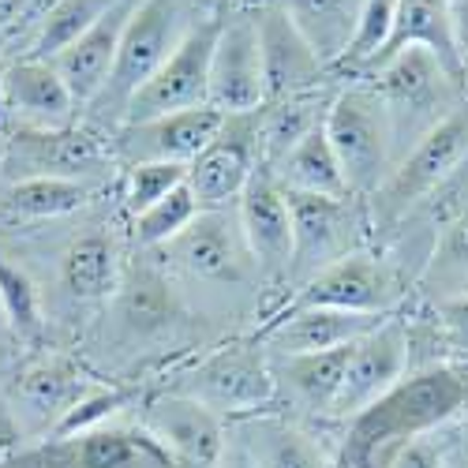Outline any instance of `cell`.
I'll return each mask as SVG.
<instances>
[{
    "label": "cell",
    "instance_id": "cb8c5ba5",
    "mask_svg": "<svg viewBox=\"0 0 468 468\" xmlns=\"http://www.w3.org/2000/svg\"><path fill=\"white\" fill-rule=\"evenodd\" d=\"M405 49H427L453 80L464 83L461 75V60H457V37H453V12L450 0H401L398 5V19L389 30L386 49L375 57V64L367 71H375L378 64H386L389 57H398ZM364 71V75H367ZM468 90V87H464Z\"/></svg>",
    "mask_w": 468,
    "mask_h": 468
},
{
    "label": "cell",
    "instance_id": "44dd1931",
    "mask_svg": "<svg viewBox=\"0 0 468 468\" xmlns=\"http://www.w3.org/2000/svg\"><path fill=\"white\" fill-rule=\"evenodd\" d=\"M244 240L259 266V278L266 289H289V266H292V214L289 195L266 169L255 173L248 191L237 203Z\"/></svg>",
    "mask_w": 468,
    "mask_h": 468
},
{
    "label": "cell",
    "instance_id": "f1b7e54d",
    "mask_svg": "<svg viewBox=\"0 0 468 468\" xmlns=\"http://www.w3.org/2000/svg\"><path fill=\"white\" fill-rule=\"evenodd\" d=\"M353 356V345L334 348V353H315V356H289V360H270L274 364V382L285 386V394L307 409L311 416H326L334 412V401L341 394L345 367Z\"/></svg>",
    "mask_w": 468,
    "mask_h": 468
},
{
    "label": "cell",
    "instance_id": "ffe728a7",
    "mask_svg": "<svg viewBox=\"0 0 468 468\" xmlns=\"http://www.w3.org/2000/svg\"><path fill=\"white\" fill-rule=\"evenodd\" d=\"M386 319L389 315H360V311H334V307H285L255 337L262 341L270 360L315 356V353H334V348L356 345Z\"/></svg>",
    "mask_w": 468,
    "mask_h": 468
},
{
    "label": "cell",
    "instance_id": "7402d4cb",
    "mask_svg": "<svg viewBox=\"0 0 468 468\" xmlns=\"http://www.w3.org/2000/svg\"><path fill=\"white\" fill-rule=\"evenodd\" d=\"M139 0H121L112 12H105L80 42H71L60 57H53L49 64L60 71V80L68 83L71 98L80 101V109L87 112L98 94L105 90L109 83V75L116 68V53H121V37H124V27L132 19Z\"/></svg>",
    "mask_w": 468,
    "mask_h": 468
},
{
    "label": "cell",
    "instance_id": "603a6c76",
    "mask_svg": "<svg viewBox=\"0 0 468 468\" xmlns=\"http://www.w3.org/2000/svg\"><path fill=\"white\" fill-rule=\"evenodd\" d=\"M124 259L109 229H87L71 237L57 262V285L71 303H101L121 292Z\"/></svg>",
    "mask_w": 468,
    "mask_h": 468
},
{
    "label": "cell",
    "instance_id": "5b68a950",
    "mask_svg": "<svg viewBox=\"0 0 468 468\" xmlns=\"http://www.w3.org/2000/svg\"><path fill=\"white\" fill-rule=\"evenodd\" d=\"M464 162H468V101L427 132L398 162L389 180L367 199L371 229L401 225L412 210L431 203L446 184H453Z\"/></svg>",
    "mask_w": 468,
    "mask_h": 468
},
{
    "label": "cell",
    "instance_id": "e0dca14e",
    "mask_svg": "<svg viewBox=\"0 0 468 468\" xmlns=\"http://www.w3.org/2000/svg\"><path fill=\"white\" fill-rule=\"evenodd\" d=\"M259 27V53H262V83L266 101H282L292 94H307L330 83V64L315 53V46L303 37V30L289 19V12L270 0L255 8Z\"/></svg>",
    "mask_w": 468,
    "mask_h": 468
},
{
    "label": "cell",
    "instance_id": "f546056e",
    "mask_svg": "<svg viewBox=\"0 0 468 468\" xmlns=\"http://www.w3.org/2000/svg\"><path fill=\"white\" fill-rule=\"evenodd\" d=\"M278 5L289 12V19L303 30V37L334 71L348 42H353L367 0H278Z\"/></svg>",
    "mask_w": 468,
    "mask_h": 468
},
{
    "label": "cell",
    "instance_id": "7dc6e473",
    "mask_svg": "<svg viewBox=\"0 0 468 468\" xmlns=\"http://www.w3.org/2000/svg\"><path fill=\"white\" fill-rule=\"evenodd\" d=\"M0 71H5V60H0Z\"/></svg>",
    "mask_w": 468,
    "mask_h": 468
},
{
    "label": "cell",
    "instance_id": "ab89813d",
    "mask_svg": "<svg viewBox=\"0 0 468 468\" xmlns=\"http://www.w3.org/2000/svg\"><path fill=\"white\" fill-rule=\"evenodd\" d=\"M431 319L439 341L453 353V360H468V296L431 303Z\"/></svg>",
    "mask_w": 468,
    "mask_h": 468
},
{
    "label": "cell",
    "instance_id": "83f0119b",
    "mask_svg": "<svg viewBox=\"0 0 468 468\" xmlns=\"http://www.w3.org/2000/svg\"><path fill=\"white\" fill-rule=\"evenodd\" d=\"M180 319V300L173 282L165 278V266H139L121 282L116 292V323L135 337L165 334Z\"/></svg>",
    "mask_w": 468,
    "mask_h": 468
},
{
    "label": "cell",
    "instance_id": "d590c367",
    "mask_svg": "<svg viewBox=\"0 0 468 468\" xmlns=\"http://www.w3.org/2000/svg\"><path fill=\"white\" fill-rule=\"evenodd\" d=\"M398 5L401 0H367L364 12H360V23H356V34L348 42L345 57L337 60V75H348V80H360V75L375 64V57L386 49L389 42V30H394V19H398Z\"/></svg>",
    "mask_w": 468,
    "mask_h": 468
},
{
    "label": "cell",
    "instance_id": "30bf717a",
    "mask_svg": "<svg viewBox=\"0 0 468 468\" xmlns=\"http://www.w3.org/2000/svg\"><path fill=\"white\" fill-rule=\"evenodd\" d=\"M401 296H405V282L398 266L378 251L360 248L326 266L303 289H296L285 300V307H334V311H360V315H394Z\"/></svg>",
    "mask_w": 468,
    "mask_h": 468
},
{
    "label": "cell",
    "instance_id": "f35d334b",
    "mask_svg": "<svg viewBox=\"0 0 468 468\" xmlns=\"http://www.w3.org/2000/svg\"><path fill=\"white\" fill-rule=\"evenodd\" d=\"M53 0H0V60L23 57L37 19Z\"/></svg>",
    "mask_w": 468,
    "mask_h": 468
},
{
    "label": "cell",
    "instance_id": "bcb514c9",
    "mask_svg": "<svg viewBox=\"0 0 468 468\" xmlns=\"http://www.w3.org/2000/svg\"><path fill=\"white\" fill-rule=\"evenodd\" d=\"M5 139H8V128L0 124V158H5Z\"/></svg>",
    "mask_w": 468,
    "mask_h": 468
},
{
    "label": "cell",
    "instance_id": "b9f144b4",
    "mask_svg": "<svg viewBox=\"0 0 468 468\" xmlns=\"http://www.w3.org/2000/svg\"><path fill=\"white\" fill-rule=\"evenodd\" d=\"M453 12V37H457V60H461V75L468 87V0H450Z\"/></svg>",
    "mask_w": 468,
    "mask_h": 468
},
{
    "label": "cell",
    "instance_id": "d4e9b609",
    "mask_svg": "<svg viewBox=\"0 0 468 468\" xmlns=\"http://www.w3.org/2000/svg\"><path fill=\"white\" fill-rule=\"evenodd\" d=\"M229 427L259 468H330L323 442L285 416L255 412L244 420H232Z\"/></svg>",
    "mask_w": 468,
    "mask_h": 468
},
{
    "label": "cell",
    "instance_id": "e575fe53",
    "mask_svg": "<svg viewBox=\"0 0 468 468\" xmlns=\"http://www.w3.org/2000/svg\"><path fill=\"white\" fill-rule=\"evenodd\" d=\"M199 218V203H195V195L187 187V180L169 191L165 199H158L150 210L128 218V237L139 251H162L169 240H176L180 232Z\"/></svg>",
    "mask_w": 468,
    "mask_h": 468
},
{
    "label": "cell",
    "instance_id": "ac0fdd59",
    "mask_svg": "<svg viewBox=\"0 0 468 468\" xmlns=\"http://www.w3.org/2000/svg\"><path fill=\"white\" fill-rule=\"evenodd\" d=\"M229 431L232 427H225V416L173 389L150 398L143 409V435L187 468H218L229 446Z\"/></svg>",
    "mask_w": 468,
    "mask_h": 468
},
{
    "label": "cell",
    "instance_id": "484cf974",
    "mask_svg": "<svg viewBox=\"0 0 468 468\" xmlns=\"http://www.w3.org/2000/svg\"><path fill=\"white\" fill-rule=\"evenodd\" d=\"M341 83H326L319 90L307 94H292L282 101H266L259 109V150H262V169H274L278 162H285L289 154L326 124L330 101L337 94Z\"/></svg>",
    "mask_w": 468,
    "mask_h": 468
},
{
    "label": "cell",
    "instance_id": "52a82bcc",
    "mask_svg": "<svg viewBox=\"0 0 468 468\" xmlns=\"http://www.w3.org/2000/svg\"><path fill=\"white\" fill-rule=\"evenodd\" d=\"M285 195L292 214V266H289V296H292L337 259L367 248L371 214L367 203L356 199V195H300V191H285Z\"/></svg>",
    "mask_w": 468,
    "mask_h": 468
},
{
    "label": "cell",
    "instance_id": "3957f363",
    "mask_svg": "<svg viewBox=\"0 0 468 468\" xmlns=\"http://www.w3.org/2000/svg\"><path fill=\"white\" fill-rule=\"evenodd\" d=\"M360 80L382 98V105L389 112L398 162L439 121H446L453 109H461L468 101L464 83L453 80L427 49H405L398 57H389L386 64H378L375 71L360 75Z\"/></svg>",
    "mask_w": 468,
    "mask_h": 468
},
{
    "label": "cell",
    "instance_id": "7bdbcfd3",
    "mask_svg": "<svg viewBox=\"0 0 468 468\" xmlns=\"http://www.w3.org/2000/svg\"><path fill=\"white\" fill-rule=\"evenodd\" d=\"M218 468H259L251 457H248V450L237 442V435L229 431V446H225V453H221V461H218Z\"/></svg>",
    "mask_w": 468,
    "mask_h": 468
},
{
    "label": "cell",
    "instance_id": "d6a6232c",
    "mask_svg": "<svg viewBox=\"0 0 468 468\" xmlns=\"http://www.w3.org/2000/svg\"><path fill=\"white\" fill-rule=\"evenodd\" d=\"M116 5H121V0H53V5L46 8V16L37 19L23 57H30V60H53V57H60L71 42H80V37L105 12H112Z\"/></svg>",
    "mask_w": 468,
    "mask_h": 468
},
{
    "label": "cell",
    "instance_id": "d6986e66",
    "mask_svg": "<svg viewBox=\"0 0 468 468\" xmlns=\"http://www.w3.org/2000/svg\"><path fill=\"white\" fill-rule=\"evenodd\" d=\"M98 382L68 356H37L12 375L8 405L23 431H49L68 420V412L80 405Z\"/></svg>",
    "mask_w": 468,
    "mask_h": 468
},
{
    "label": "cell",
    "instance_id": "8fae6325",
    "mask_svg": "<svg viewBox=\"0 0 468 468\" xmlns=\"http://www.w3.org/2000/svg\"><path fill=\"white\" fill-rule=\"evenodd\" d=\"M221 12H225V5H221ZM221 12H214L210 19H203L195 27L184 37V46L135 90V98L124 109V124H139V121H154V116H169V112L207 105L210 60H214L218 30H221Z\"/></svg>",
    "mask_w": 468,
    "mask_h": 468
},
{
    "label": "cell",
    "instance_id": "8992f818",
    "mask_svg": "<svg viewBox=\"0 0 468 468\" xmlns=\"http://www.w3.org/2000/svg\"><path fill=\"white\" fill-rule=\"evenodd\" d=\"M169 389L184 398H195L199 405L225 416L229 423L266 412V405L278 398L274 364H270V353L262 348L259 337L214 348L199 364L176 371V382Z\"/></svg>",
    "mask_w": 468,
    "mask_h": 468
},
{
    "label": "cell",
    "instance_id": "4dcf8cb0",
    "mask_svg": "<svg viewBox=\"0 0 468 468\" xmlns=\"http://www.w3.org/2000/svg\"><path fill=\"white\" fill-rule=\"evenodd\" d=\"M420 289L427 303L468 296V203L453 207L446 225L435 232V248L420 270Z\"/></svg>",
    "mask_w": 468,
    "mask_h": 468
},
{
    "label": "cell",
    "instance_id": "ee69618b",
    "mask_svg": "<svg viewBox=\"0 0 468 468\" xmlns=\"http://www.w3.org/2000/svg\"><path fill=\"white\" fill-rule=\"evenodd\" d=\"M16 337H12V330L8 326H0V367L8 364V345H12Z\"/></svg>",
    "mask_w": 468,
    "mask_h": 468
},
{
    "label": "cell",
    "instance_id": "60d3db41",
    "mask_svg": "<svg viewBox=\"0 0 468 468\" xmlns=\"http://www.w3.org/2000/svg\"><path fill=\"white\" fill-rule=\"evenodd\" d=\"M382 468H446V457H442V446H435L427 435H420V439L401 442L382 461Z\"/></svg>",
    "mask_w": 468,
    "mask_h": 468
},
{
    "label": "cell",
    "instance_id": "74e56055",
    "mask_svg": "<svg viewBox=\"0 0 468 468\" xmlns=\"http://www.w3.org/2000/svg\"><path fill=\"white\" fill-rule=\"evenodd\" d=\"M143 446L121 431V427H90V431L75 435V442L68 446V457L75 468H132L139 461Z\"/></svg>",
    "mask_w": 468,
    "mask_h": 468
},
{
    "label": "cell",
    "instance_id": "9a60e30c",
    "mask_svg": "<svg viewBox=\"0 0 468 468\" xmlns=\"http://www.w3.org/2000/svg\"><path fill=\"white\" fill-rule=\"evenodd\" d=\"M80 121L83 109L49 60H5V71H0V124L8 132H60Z\"/></svg>",
    "mask_w": 468,
    "mask_h": 468
},
{
    "label": "cell",
    "instance_id": "1f68e13d",
    "mask_svg": "<svg viewBox=\"0 0 468 468\" xmlns=\"http://www.w3.org/2000/svg\"><path fill=\"white\" fill-rule=\"evenodd\" d=\"M278 180L282 191H300V195H353L345 184V173L337 165V154L326 139V124L311 132L285 162L266 169Z\"/></svg>",
    "mask_w": 468,
    "mask_h": 468
},
{
    "label": "cell",
    "instance_id": "f6af8a7d",
    "mask_svg": "<svg viewBox=\"0 0 468 468\" xmlns=\"http://www.w3.org/2000/svg\"><path fill=\"white\" fill-rule=\"evenodd\" d=\"M232 5H240V8H262V5H270V0H232Z\"/></svg>",
    "mask_w": 468,
    "mask_h": 468
},
{
    "label": "cell",
    "instance_id": "4316f807",
    "mask_svg": "<svg viewBox=\"0 0 468 468\" xmlns=\"http://www.w3.org/2000/svg\"><path fill=\"white\" fill-rule=\"evenodd\" d=\"M101 187L80 184V180H53V176H34L0 184V229H27L57 221L68 214H80L90 207V199Z\"/></svg>",
    "mask_w": 468,
    "mask_h": 468
},
{
    "label": "cell",
    "instance_id": "2e32d148",
    "mask_svg": "<svg viewBox=\"0 0 468 468\" xmlns=\"http://www.w3.org/2000/svg\"><path fill=\"white\" fill-rule=\"evenodd\" d=\"M221 124H225V112L199 105V109L154 116V121H139V124H121L109 135V143L121 169L143 165V162L191 165L221 132Z\"/></svg>",
    "mask_w": 468,
    "mask_h": 468
},
{
    "label": "cell",
    "instance_id": "7a4b0ae2",
    "mask_svg": "<svg viewBox=\"0 0 468 468\" xmlns=\"http://www.w3.org/2000/svg\"><path fill=\"white\" fill-rule=\"evenodd\" d=\"M221 5L225 0H139L124 27L116 68L98 101L83 112V124H90L101 135H112L124 124V109L135 98V90L184 46V37L195 27L221 12Z\"/></svg>",
    "mask_w": 468,
    "mask_h": 468
},
{
    "label": "cell",
    "instance_id": "5bb4252c",
    "mask_svg": "<svg viewBox=\"0 0 468 468\" xmlns=\"http://www.w3.org/2000/svg\"><path fill=\"white\" fill-rule=\"evenodd\" d=\"M412 371V334L409 319L389 315L382 326H375L367 337L353 345V356L345 367L341 394L334 401L330 420L353 423L360 412H367L378 398H386L405 375Z\"/></svg>",
    "mask_w": 468,
    "mask_h": 468
},
{
    "label": "cell",
    "instance_id": "6da1fadb",
    "mask_svg": "<svg viewBox=\"0 0 468 468\" xmlns=\"http://www.w3.org/2000/svg\"><path fill=\"white\" fill-rule=\"evenodd\" d=\"M464 412V375L453 360L423 364L409 371L386 398H378L367 412L348 423L345 461L353 468H375L401 442L431 435L435 427L450 423Z\"/></svg>",
    "mask_w": 468,
    "mask_h": 468
},
{
    "label": "cell",
    "instance_id": "ba28073f",
    "mask_svg": "<svg viewBox=\"0 0 468 468\" xmlns=\"http://www.w3.org/2000/svg\"><path fill=\"white\" fill-rule=\"evenodd\" d=\"M112 169L121 165H116L109 135L80 121L60 132H8L5 158H0V184L53 176L105 187Z\"/></svg>",
    "mask_w": 468,
    "mask_h": 468
},
{
    "label": "cell",
    "instance_id": "9c48e42d",
    "mask_svg": "<svg viewBox=\"0 0 468 468\" xmlns=\"http://www.w3.org/2000/svg\"><path fill=\"white\" fill-rule=\"evenodd\" d=\"M158 255H162L165 270H173V274H180L187 282L229 285V289H244L251 282L262 285L251 248L244 240V225H240L237 207L199 210V218H195L176 240H169Z\"/></svg>",
    "mask_w": 468,
    "mask_h": 468
},
{
    "label": "cell",
    "instance_id": "277c9868",
    "mask_svg": "<svg viewBox=\"0 0 468 468\" xmlns=\"http://www.w3.org/2000/svg\"><path fill=\"white\" fill-rule=\"evenodd\" d=\"M326 139L337 154L348 191L364 203L398 169V143L394 128H389V112L364 80H348L337 87L326 112Z\"/></svg>",
    "mask_w": 468,
    "mask_h": 468
},
{
    "label": "cell",
    "instance_id": "8d00e7d4",
    "mask_svg": "<svg viewBox=\"0 0 468 468\" xmlns=\"http://www.w3.org/2000/svg\"><path fill=\"white\" fill-rule=\"evenodd\" d=\"M187 180V165H169V162H143L128 165L121 173V207L128 218L150 210L169 191H176Z\"/></svg>",
    "mask_w": 468,
    "mask_h": 468
},
{
    "label": "cell",
    "instance_id": "7c38bea8",
    "mask_svg": "<svg viewBox=\"0 0 468 468\" xmlns=\"http://www.w3.org/2000/svg\"><path fill=\"white\" fill-rule=\"evenodd\" d=\"M262 169L259 150V112L225 116L210 146L187 165V187L199 210H232Z\"/></svg>",
    "mask_w": 468,
    "mask_h": 468
},
{
    "label": "cell",
    "instance_id": "836d02e7",
    "mask_svg": "<svg viewBox=\"0 0 468 468\" xmlns=\"http://www.w3.org/2000/svg\"><path fill=\"white\" fill-rule=\"evenodd\" d=\"M0 315L19 345H34L46 334V307L34 278L19 262L0 255Z\"/></svg>",
    "mask_w": 468,
    "mask_h": 468
},
{
    "label": "cell",
    "instance_id": "c3c4849f",
    "mask_svg": "<svg viewBox=\"0 0 468 468\" xmlns=\"http://www.w3.org/2000/svg\"><path fill=\"white\" fill-rule=\"evenodd\" d=\"M0 326H5V315H0Z\"/></svg>",
    "mask_w": 468,
    "mask_h": 468
},
{
    "label": "cell",
    "instance_id": "4fadbf2b",
    "mask_svg": "<svg viewBox=\"0 0 468 468\" xmlns=\"http://www.w3.org/2000/svg\"><path fill=\"white\" fill-rule=\"evenodd\" d=\"M207 105L225 116L259 112L266 105L255 8H240V5H232V0H225L218 46H214V60H210Z\"/></svg>",
    "mask_w": 468,
    "mask_h": 468
}]
</instances>
